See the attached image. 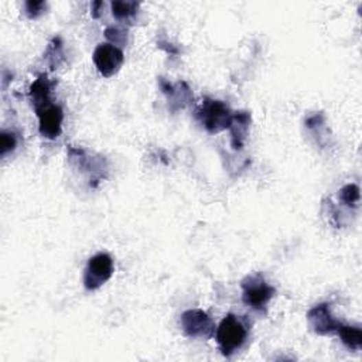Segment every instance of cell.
<instances>
[{"label":"cell","instance_id":"obj_16","mask_svg":"<svg viewBox=\"0 0 362 362\" xmlns=\"http://www.w3.org/2000/svg\"><path fill=\"white\" fill-rule=\"evenodd\" d=\"M120 34L125 36V34H126V30L117 29V27H109V29H106V32H105V36H106V38H108V40H111V41H113V45H115V44H119V43H124L122 40L119 38V36H120Z\"/></svg>","mask_w":362,"mask_h":362},{"label":"cell","instance_id":"obj_2","mask_svg":"<svg viewBox=\"0 0 362 362\" xmlns=\"http://www.w3.org/2000/svg\"><path fill=\"white\" fill-rule=\"evenodd\" d=\"M199 117L208 132L216 133L229 129L234 115L224 102L205 100L199 111Z\"/></svg>","mask_w":362,"mask_h":362},{"label":"cell","instance_id":"obj_3","mask_svg":"<svg viewBox=\"0 0 362 362\" xmlns=\"http://www.w3.org/2000/svg\"><path fill=\"white\" fill-rule=\"evenodd\" d=\"M113 273V260L108 253H98L89 259L85 275L84 284L88 291H96L105 282L111 279Z\"/></svg>","mask_w":362,"mask_h":362},{"label":"cell","instance_id":"obj_13","mask_svg":"<svg viewBox=\"0 0 362 362\" xmlns=\"http://www.w3.org/2000/svg\"><path fill=\"white\" fill-rule=\"evenodd\" d=\"M340 199L348 207H357L359 203V188L355 184H348L340 191Z\"/></svg>","mask_w":362,"mask_h":362},{"label":"cell","instance_id":"obj_15","mask_svg":"<svg viewBox=\"0 0 362 362\" xmlns=\"http://www.w3.org/2000/svg\"><path fill=\"white\" fill-rule=\"evenodd\" d=\"M24 8H26V13L30 19H37L44 13V8H47V5L44 2H27Z\"/></svg>","mask_w":362,"mask_h":362},{"label":"cell","instance_id":"obj_5","mask_svg":"<svg viewBox=\"0 0 362 362\" xmlns=\"http://www.w3.org/2000/svg\"><path fill=\"white\" fill-rule=\"evenodd\" d=\"M36 112L38 116V131L41 136L47 139H56L61 135L63 129V119L64 113L63 109L53 104L52 101H48L45 104H41L36 106Z\"/></svg>","mask_w":362,"mask_h":362},{"label":"cell","instance_id":"obj_9","mask_svg":"<svg viewBox=\"0 0 362 362\" xmlns=\"http://www.w3.org/2000/svg\"><path fill=\"white\" fill-rule=\"evenodd\" d=\"M249 115L247 112H240L234 115L232 124L229 126L231 133H232V146L234 149H240L244 144V140L247 137L248 126H249Z\"/></svg>","mask_w":362,"mask_h":362},{"label":"cell","instance_id":"obj_6","mask_svg":"<svg viewBox=\"0 0 362 362\" xmlns=\"http://www.w3.org/2000/svg\"><path fill=\"white\" fill-rule=\"evenodd\" d=\"M181 328L191 339H210L215 326L203 310H188L181 316Z\"/></svg>","mask_w":362,"mask_h":362},{"label":"cell","instance_id":"obj_8","mask_svg":"<svg viewBox=\"0 0 362 362\" xmlns=\"http://www.w3.org/2000/svg\"><path fill=\"white\" fill-rule=\"evenodd\" d=\"M308 323L317 334H330L339 330L340 324L330 313L328 304H319L308 311Z\"/></svg>","mask_w":362,"mask_h":362},{"label":"cell","instance_id":"obj_11","mask_svg":"<svg viewBox=\"0 0 362 362\" xmlns=\"http://www.w3.org/2000/svg\"><path fill=\"white\" fill-rule=\"evenodd\" d=\"M337 332H339L341 341L350 350L357 351V350H359L362 347V332H361V330L358 327H350V326L340 324Z\"/></svg>","mask_w":362,"mask_h":362},{"label":"cell","instance_id":"obj_1","mask_svg":"<svg viewBox=\"0 0 362 362\" xmlns=\"http://www.w3.org/2000/svg\"><path fill=\"white\" fill-rule=\"evenodd\" d=\"M248 331L236 316L228 315L216 328V341L225 357H231L247 341Z\"/></svg>","mask_w":362,"mask_h":362},{"label":"cell","instance_id":"obj_12","mask_svg":"<svg viewBox=\"0 0 362 362\" xmlns=\"http://www.w3.org/2000/svg\"><path fill=\"white\" fill-rule=\"evenodd\" d=\"M139 10V3L136 2H113L112 13L117 20H128L135 16Z\"/></svg>","mask_w":362,"mask_h":362},{"label":"cell","instance_id":"obj_4","mask_svg":"<svg viewBox=\"0 0 362 362\" xmlns=\"http://www.w3.org/2000/svg\"><path fill=\"white\" fill-rule=\"evenodd\" d=\"M244 303L255 310H262L273 297L275 289L263 280L260 275L249 276L242 283Z\"/></svg>","mask_w":362,"mask_h":362},{"label":"cell","instance_id":"obj_14","mask_svg":"<svg viewBox=\"0 0 362 362\" xmlns=\"http://www.w3.org/2000/svg\"><path fill=\"white\" fill-rule=\"evenodd\" d=\"M16 146H17L16 135L10 132H3L2 137H0V152H2V156H6L9 152H13Z\"/></svg>","mask_w":362,"mask_h":362},{"label":"cell","instance_id":"obj_10","mask_svg":"<svg viewBox=\"0 0 362 362\" xmlns=\"http://www.w3.org/2000/svg\"><path fill=\"white\" fill-rule=\"evenodd\" d=\"M52 88H53V84L48 81L45 76H41L38 77V80L34 81V84L30 87V98H32L34 108L50 101Z\"/></svg>","mask_w":362,"mask_h":362},{"label":"cell","instance_id":"obj_7","mask_svg":"<svg viewBox=\"0 0 362 362\" xmlns=\"http://www.w3.org/2000/svg\"><path fill=\"white\" fill-rule=\"evenodd\" d=\"M93 63L104 77H112L124 64V53L113 44H100L93 52Z\"/></svg>","mask_w":362,"mask_h":362}]
</instances>
